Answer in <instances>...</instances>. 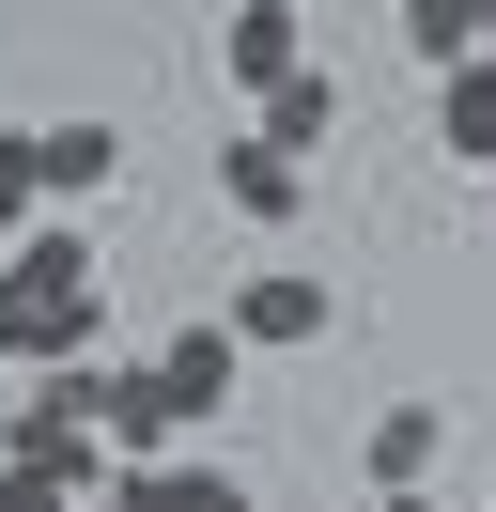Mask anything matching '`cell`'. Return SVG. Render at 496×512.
<instances>
[{"mask_svg":"<svg viewBox=\"0 0 496 512\" xmlns=\"http://www.w3.org/2000/svg\"><path fill=\"white\" fill-rule=\"evenodd\" d=\"M93 512H124V497H93Z\"/></svg>","mask_w":496,"mask_h":512,"instance_id":"cell-13","label":"cell"},{"mask_svg":"<svg viewBox=\"0 0 496 512\" xmlns=\"http://www.w3.org/2000/svg\"><path fill=\"white\" fill-rule=\"evenodd\" d=\"M403 47H419L434 78H465V63L496 47V0H403Z\"/></svg>","mask_w":496,"mask_h":512,"instance_id":"cell-9","label":"cell"},{"mask_svg":"<svg viewBox=\"0 0 496 512\" xmlns=\"http://www.w3.org/2000/svg\"><path fill=\"white\" fill-rule=\"evenodd\" d=\"M217 78H233V109H264L279 78H310V32H295V0H233V16H217Z\"/></svg>","mask_w":496,"mask_h":512,"instance_id":"cell-2","label":"cell"},{"mask_svg":"<svg viewBox=\"0 0 496 512\" xmlns=\"http://www.w3.org/2000/svg\"><path fill=\"white\" fill-rule=\"evenodd\" d=\"M155 373H171V419H186V435H217V419H233L248 342H233V326H171V342H155Z\"/></svg>","mask_w":496,"mask_h":512,"instance_id":"cell-4","label":"cell"},{"mask_svg":"<svg viewBox=\"0 0 496 512\" xmlns=\"http://www.w3.org/2000/svg\"><path fill=\"white\" fill-rule=\"evenodd\" d=\"M109 497H124V512H264V497H248L233 466H217V450H171V466H124Z\"/></svg>","mask_w":496,"mask_h":512,"instance_id":"cell-6","label":"cell"},{"mask_svg":"<svg viewBox=\"0 0 496 512\" xmlns=\"http://www.w3.org/2000/svg\"><path fill=\"white\" fill-rule=\"evenodd\" d=\"M372 512H450V497H434V481H419V497H372Z\"/></svg>","mask_w":496,"mask_h":512,"instance_id":"cell-12","label":"cell"},{"mask_svg":"<svg viewBox=\"0 0 496 512\" xmlns=\"http://www.w3.org/2000/svg\"><path fill=\"white\" fill-rule=\"evenodd\" d=\"M434 450H450V404H419V388H403V404H372L357 466H372V497H419V481H434Z\"/></svg>","mask_w":496,"mask_h":512,"instance_id":"cell-5","label":"cell"},{"mask_svg":"<svg viewBox=\"0 0 496 512\" xmlns=\"http://www.w3.org/2000/svg\"><path fill=\"white\" fill-rule=\"evenodd\" d=\"M31 156H47V218H78L93 187H124V140L109 125H31Z\"/></svg>","mask_w":496,"mask_h":512,"instance_id":"cell-7","label":"cell"},{"mask_svg":"<svg viewBox=\"0 0 496 512\" xmlns=\"http://www.w3.org/2000/svg\"><path fill=\"white\" fill-rule=\"evenodd\" d=\"M217 202H233L248 233H295L310 218V156H279L264 125H233V140H217Z\"/></svg>","mask_w":496,"mask_h":512,"instance_id":"cell-3","label":"cell"},{"mask_svg":"<svg viewBox=\"0 0 496 512\" xmlns=\"http://www.w3.org/2000/svg\"><path fill=\"white\" fill-rule=\"evenodd\" d=\"M16 295H47V311H62V295H109V264H93V233H78V218H47V233L16 249Z\"/></svg>","mask_w":496,"mask_h":512,"instance_id":"cell-10","label":"cell"},{"mask_svg":"<svg viewBox=\"0 0 496 512\" xmlns=\"http://www.w3.org/2000/svg\"><path fill=\"white\" fill-rule=\"evenodd\" d=\"M233 125H264V140H279V156H310V140H326V125H341V94H326V63H310V78H279V94H264V109H233Z\"/></svg>","mask_w":496,"mask_h":512,"instance_id":"cell-11","label":"cell"},{"mask_svg":"<svg viewBox=\"0 0 496 512\" xmlns=\"http://www.w3.org/2000/svg\"><path fill=\"white\" fill-rule=\"evenodd\" d=\"M481 512H496V497H481Z\"/></svg>","mask_w":496,"mask_h":512,"instance_id":"cell-14","label":"cell"},{"mask_svg":"<svg viewBox=\"0 0 496 512\" xmlns=\"http://www.w3.org/2000/svg\"><path fill=\"white\" fill-rule=\"evenodd\" d=\"M434 156H450V171H496V47L465 78H434Z\"/></svg>","mask_w":496,"mask_h":512,"instance_id":"cell-8","label":"cell"},{"mask_svg":"<svg viewBox=\"0 0 496 512\" xmlns=\"http://www.w3.org/2000/svg\"><path fill=\"white\" fill-rule=\"evenodd\" d=\"M326 311H341V295L310 280V264H248V280H233V311H217V326H233L248 357H310V342H326Z\"/></svg>","mask_w":496,"mask_h":512,"instance_id":"cell-1","label":"cell"}]
</instances>
